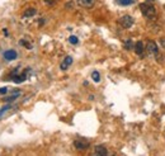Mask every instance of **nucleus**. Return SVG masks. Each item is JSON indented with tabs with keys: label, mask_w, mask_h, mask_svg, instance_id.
<instances>
[{
	"label": "nucleus",
	"mask_w": 165,
	"mask_h": 156,
	"mask_svg": "<svg viewBox=\"0 0 165 156\" xmlns=\"http://www.w3.org/2000/svg\"><path fill=\"white\" fill-rule=\"evenodd\" d=\"M140 10H141L143 17H146L147 19H155V17H156V9H155V7H152L150 3L140 4Z\"/></svg>",
	"instance_id": "obj_1"
},
{
	"label": "nucleus",
	"mask_w": 165,
	"mask_h": 156,
	"mask_svg": "<svg viewBox=\"0 0 165 156\" xmlns=\"http://www.w3.org/2000/svg\"><path fill=\"white\" fill-rule=\"evenodd\" d=\"M118 23L121 24L122 28H131L132 25H134V18L131 17V15H123V17H121L119 20H118Z\"/></svg>",
	"instance_id": "obj_2"
},
{
	"label": "nucleus",
	"mask_w": 165,
	"mask_h": 156,
	"mask_svg": "<svg viewBox=\"0 0 165 156\" xmlns=\"http://www.w3.org/2000/svg\"><path fill=\"white\" fill-rule=\"evenodd\" d=\"M74 146H75V149L79 150V151H85V150H88V147H89V141L85 138H78L74 141Z\"/></svg>",
	"instance_id": "obj_3"
},
{
	"label": "nucleus",
	"mask_w": 165,
	"mask_h": 156,
	"mask_svg": "<svg viewBox=\"0 0 165 156\" xmlns=\"http://www.w3.org/2000/svg\"><path fill=\"white\" fill-rule=\"evenodd\" d=\"M145 48H146V51H147L149 55H155L156 56L158 53H159V47H158L155 41H149Z\"/></svg>",
	"instance_id": "obj_4"
},
{
	"label": "nucleus",
	"mask_w": 165,
	"mask_h": 156,
	"mask_svg": "<svg viewBox=\"0 0 165 156\" xmlns=\"http://www.w3.org/2000/svg\"><path fill=\"white\" fill-rule=\"evenodd\" d=\"M94 155L105 156V155H108V150L105 149V146H103V145H98V146H95V149H94Z\"/></svg>",
	"instance_id": "obj_5"
},
{
	"label": "nucleus",
	"mask_w": 165,
	"mask_h": 156,
	"mask_svg": "<svg viewBox=\"0 0 165 156\" xmlns=\"http://www.w3.org/2000/svg\"><path fill=\"white\" fill-rule=\"evenodd\" d=\"M4 58L7 61H13L17 58V52H15L14 50H8L4 52Z\"/></svg>",
	"instance_id": "obj_6"
},
{
	"label": "nucleus",
	"mask_w": 165,
	"mask_h": 156,
	"mask_svg": "<svg viewBox=\"0 0 165 156\" xmlns=\"http://www.w3.org/2000/svg\"><path fill=\"white\" fill-rule=\"evenodd\" d=\"M135 52L137 53L138 56H143V52H145V47H143V43L141 41H138L136 42V45H135Z\"/></svg>",
	"instance_id": "obj_7"
},
{
	"label": "nucleus",
	"mask_w": 165,
	"mask_h": 156,
	"mask_svg": "<svg viewBox=\"0 0 165 156\" xmlns=\"http://www.w3.org/2000/svg\"><path fill=\"white\" fill-rule=\"evenodd\" d=\"M72 63V57L71 56H66L65 57V60H63L62 62H61V70H67L69 69V66H70Z\"/></svg>",
	"instance_id": "obj_8"
},
{
	"label": "nucleus",
	"mask_w": 165,
	"mask_h": 156,
	"mask_svg": "<svg viewBox=\"0 0 165 156\" xmlns=\"http://www.w3.org/2000/svg\"><path fill=\"white\" fill-rule=\"evenodd\" d=\"M78 4L81 8H90V7H93L94 0H78Z\"/></svg>",
	"instance_id": "obj_9"
},
{
	"label": "nucleus",
	"mask_w": 165,
	"mask_h": 156,
	"mask_svg": "<svg viewBox=\"0 0 165 156\" xmlns=\"http://www.w3.org/2000/svg\"><path fill=\"white\" fill-rule=\"evenodd\" d=\"M36 13H37V10H36L34 8H29V9H27V10H25V12L23 13V17H24V18H31V17H34Z\"/></svg>",
	"instance_id": "obj_10"
},
{
	"label": "nucleus",
	"mask_w": 165,
	"mask_h": 156,
	"mask_svg": "<svg viewBox=\"0 0 165 156\" xmlns=\"http://www.w3.org/2000/svg\"><path fill=\"white\" fill-rule=\"evenodd\" d=\"M92 79H93V81L99 83L100 81V74L98 71H93L92 72Z\"/></svg>",
	"instance_id": "obj_11"
},
{
	"label": "nucleus",
	"mask_w": 165,
	"mask_h": 156,
	"mask_svg": "<svg viewBox=\"0 0 165 156\" xmlns=\"http://www.w3.org/2000/svg\"><path fill=\"white\" fill-rule=\"evenodd\" d=\"M19 43L22 45V46H24L25 48H28V50H31V48H32V45H31V42H28L27 40H20V41H19Z\"/></svg>",
	"instance_id": "obj_12"
},
{
	"label": "nucleus",
	"mask_w": 165,
	"mask_h": 156,
	"mask_svg": "<svg viewBox=\"0 0 165 156\" xmlns=\"http://www.w3.org/2000/svg\"><path fill=\"white\" fill-rule=\"evenodd\" d=\"M134 47H135V46H134V43H132L131 40H128V41L125 42V48H126V50H132Z\"/></svg>",
	"instance_id": "obj_13"
},
{
	"label": "nucleus",
	"mask_w": 165,
	"mask_h": 156,
	"mask_svg": "<svg viewBox=\"0 0 165 156\" xmlns=\"http://www.w3.org/2000/svg\"><path fill=\"white\" fill-rule=\"evenodd\" d=\"M69 42H70L71 45H76L79 42V40H78V37H75V36H70V37H69Z\"/></svg>",
	"instance_id": "obj_14"
},
{
	"label": "nucleus",
	"mask_w": 165,
	"mask_h": 156,
	"mask_svg": "<svg viewBox=\"0 0 165 156\" xmlns=\"http://www.w3.org/2000/svg\"><path fill=\"white\" fill-rule=\"evenodd\" d=\"M118 3L121 4V5H130V4H132L134 3V0H118Z\"/></svg>",
	"instance_id": "obj_15"
},
{
	"label": "nucleus",
	"mask_w": 165,
	"mask_h": 156,
	"mask_svg": "<svg viewBox=\"0 0 165 156\" xmlns=\"http://www.w3.org/2000/svg\"><path fill=\"white\" fill-rule=\"evenodd\" d=\"M7 91H8V88H0V95L7 94Z\"/></svg>",
	"instance_id": "obj_16"
},
{
	"label": "nucleus",
	"mask_w": 165,
	"mask_h": 156,
	"mask_svg": "<svg viewBox=\"0 0 165 156\" xmlns=\"http://www.w3.org/2000/svg\"><path fill=\"white\" fill-rule=\"evenodd\" d=\"M45 1H46L47 4H51V5H52V4H54V3L56 1V0H45Z\"/></svg>",
	"instance_id": "obj_17"
},
{
	"label": "nucleus",
	"mask_w": 165,
	"mask_h": 156,
	"mask_svg": "<svg viewBox=\"0 0 165 156\" xmlns=\"http://www.w3.org/2000/svg\"><path fill=\"white\" fill-rule=\"evenodd\" d=\"M147 1H149V3H150V1L152 3V1H155V0H147Z\"/></svg>",
	"instance_id": "obj_18"
}]
</instances>
